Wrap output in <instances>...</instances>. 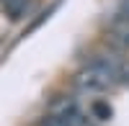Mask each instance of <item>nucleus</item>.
Returning <instances> with one entry per match:
<instances>
[{
    "mask_svg": "<svg viewBox=\"0 0 129 126\" xmlns=\"http://www.w3.org/2000/svg\"><path fill=\"white\" fill-rule=\"evenodd\" d=\"M47 116L52 121H57L59 126H83L85 123V116H83V111H80L75 98H57V100H52Z\"/></svg>",
    "mask_w": 129,
    "mask_h": 126,
    "instance_id": "obj_2",
    "label": "nucleus"
},
{
    "mask_svg": "<svg viewBox=\"0 0 129 126\" xmlns=\"http://www.w3.org/2000/svg\"><path fill=\"white\" fill-rule=\"evenodd\" d=\"M90 113H93V118H98V121H109L111 118V106H109V100H93L90 103Z\"/></svg>",
    "mask_w": 129,
    "mask_h": 126,
    "instance_id": "obj_4",
    "label": "nucleus"
},
{
    "mask_svg": "<svg viewBox=\"0 0 129 126\" xmlns=\"http://www.w3.org/2000/svg\"><path fill=\"white\" fill-rule=\"evenodd\" d=\"M72 85L78 88L80 93H85V95H95V93H106L109 88H114L116 85V80L106 72L98 62H88V67H83L78 75H75V80H72Z\"/></svg>",
    "mask_w": 129,
    "mask_h": 126,
    "instance_id": "obj_1",
    "label": "nucleus"
},
{
    "mask_svg": "<svg viewBox=\"0 0 129 126\" xmlns=\"http://www.w3.org/2000/svg\"><path fill=\"white\" fill-rule=\"evenodd\" d=\"M109 34L116 44H121L124 49H129V18L124 13H116L109 21Z\"/></svg>",
    "mask_w": 129,
    "mask_h": 126,
    "instance_id": "obj_3",
    "label": "nucleus"
},
{
    "mask_svg": "<svg viewBox=\"0 0 129 126\" xmlns=\"http://www.w3.org/2000/svg\"><path fill=\"white\" fill-rule=\"evenodd\" d=\"M121 13L129 18V0H124V5H121Z\"/></svg>",
    "mask_w": 129,
    "mask_h": 126,
    "instance_id": "obj_6",
    "label": "nucleus"
},
{
    "mask_svg": "<svg viewBox=\"0 0 129 126\" xmlns=\"http://www.w3.org/2000/svg\"><path fill=\"white\" fill-rule=\"evenodd\" d=\"M23 5H26V0H5V8H8V16L10 18H18Z\"/></svg>",
    "mask_w": 129,
    "mask_h": 126,
    "instance_id": "obj_5",
    "label": "nucleus"
}]
</instances>
